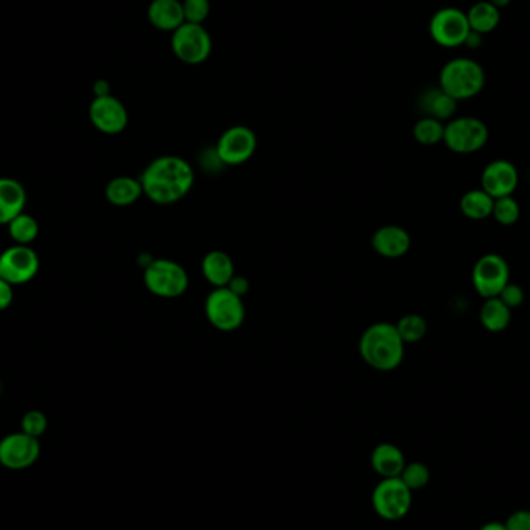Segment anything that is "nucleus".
<instances>
[{
  "label": "nucleus",
  "mask_w": 530,
  "mask_h": 530,
  "mask_svg": "<svg viewBox=\"0 0 530 530\" xmlns=\"http://www.w3.org/2000/svg\"><path fill=\"white\" fill-rule=\"evenodd\" d=\"M194 180L193 166L177 156L158 157L139 177L143 194L157 205H173L182 201L193 190Z\"/></svg>",
  "instance_id": "1"
},
{
  "label": "nucleus",
  "mask_w": 530,
  "mask_h": 530,
  "mask_svg": "<svg viewBox=\"0 0 530 530\" xmlns=\"http://www.w3.org/2000/svg\"><path fill=\"white\" fill-rule=\"evenodd\" d=\"M47 427H49V420L45 418V414L38 409L23 414L21 420V431L36 439H40V436L44 435Z\"/></svg>",
  "instance_id": "32"
},
{
  "label": "nucleus",
  "mask_w": 530,
  "mask_h": 530,
  "mask_svg": "<svg viewBox=\"0 0 530 530\" xmlns=\"http://www.w3.org/2000/svg\"><path fill=\"white\" fill-rule=\"evenodd\" d=\"M482 190L493 199L514 195L519 184V173L514 163L508 160H495L489 163L481 175Z\"/></svg>",
  "instance_id": "15"
},
{
  "label": "nucleus",
  "mask_w": 530,
  "mask_h": 530,
  "mask_svg": "<svg viewBox=\"0 0 530 530\" xmlns=\"http://www.w3.org/2000/svg\"><path fill=\"white\" fill-rule=\"evenodd\" d=\"M145 285L152 295L173 300L188 291L190 278L179 263L171 259H152L145 267Z\"/></svg>",
  "instance_id": "4"
},
{
  "label": "nucleus",
  "mask_w": 530,
  "mask_h": 530,
  "mask_svg": "<svg viewBox=\"0 0 530 530\" xmlns=\"http://www.w3.org/2000/svg\"><path fill=\"white\" fill-rule=\"evenodd\" d=\"M171 49L184 64L201 66L211 55V36L203 25L184 22L171 36Z\"/></svg>",
  "instance_id": "6"
},
{
  "label": "nucleus",
  "mask_w": 530,
  "mask_h": 530,
  "mask_svg": "<svg viewBox=\"0 0 530 530\" xmlns=\"http://www.w3.org/2000/svg\"><path fill=\"white\" fill-rule=\"evenodd\" d=\"M257 148L256 134L247 126H231L227 129L216 145L220 162L225 166H238L248 162Z\"/></svg>",
  "instance_id": "11"
},
{
  "label": "nucleus",
  "mask_w": 530,
  "mask_h": 530,
  "mask_svg": "<svg viewBox=\"0 0 530 530\" xmlns=\"http://www.w3.org/2000/svg\"><path fill=\"white\" fill-rule=\"evenodd\" d=\"M519 214H521V208H519V203L514 195L495 199L491 216L497 219L498 223H501L504 227L514 225L518 220Z\"/></svg>",
  "instance_id": "29"
},
{
  "label": "nucleus",
  "mask_w": 530,
  "mask_h": 530,
  "mask_svg": "<svg viewBox=\"0 0 530 530\" xmlns=\"http://www.w3.org/2000/svg\"><path fill=\"white\" fill-rule=\"evenodd\" d=\"M358 352L364 363L382 373H390L402 364L405 357V341L397 330L396 324H371L358 343Z\"/></svg>",
  "instance_id": "2"
},
{
  "label": "nucleus",
  "mask_w": 530,
  "mask_h": 530,
  "mask_svg": "<svg viewBox=\"0 0 530 530\" xmlns=\"http://www.w3.org/2000/svg\"><path fill=\"white\" fill-rule=\"evenodd\" d=\"M148 19L157 30L174 33L184 23L182 0H152L148 8Z\"/></svg>",
  "instance_id": "18"
},
{
  "label": "nucleus",
  "mask_w": 530,
  "mask_h": 530,
  "mask_svg": "<svg viewBox=\"0 0 530 530\" xmlns=\"http://www.w3.org/2000/svg\"><path fill=\"white\" fill-rule=\"evenodd\" d=\"M229 291L235 292L236 295L244 296L248 292L250 283L247 281L246 276H236L229 281V284L227 285Z\"/></svg>",
  "instance_id": "36"
},
{
  "label": "nucleus",
  "mask_w": 530,
  "mask_h": 530,
  "mask_svg": "<svg viewBox=\"0 0 530 530\" xmlns=\"http://www.w3.org/2000/svg\"><path fill=\"white\" fill-rule=\"evenodd\" d=\"M371 244L380 256L397 259L407 255L411 247V236L399 225H385L375 231Z\"/></svg>",
  "instance_id": "16"
},
{
  "label": "nucleus",
  "mask_w": 530,
  "mask_h": 530,
  "mask_svg": "<svg viewBox=\"0 0 530 530\" xmlns=\"http://www.w3.org/2000/svg\"><path fill=\"white\" fill-rule=\"evenodd\" d=\"M439 87L458 103L472 100L486 87V72L474 59L454 58L442 67Z\"/></svg>",
  "instance_id": "3"
},
{
  "label": "nucleus",
  "mask_w": 530,
  "mask_h": 530,
  "mask_svg": "<svg viewBox=\"0 0 530 530\" xmlns=\"http://www.w3.org/2000/svg\"><path fill=\"white\" fill-rule=\"evenodd\" d=\"M40 257L28 246L10 247L0 255V278L10 284H23L36 276Z\"/></svg>",
  "instance_id": "13"
},
{
  "label": "nucleus",
  "mask_w": 530,
  "mask_h": 530,
  "mask_svg": "<svg viewBox=\"0 0 530 530\" xmlns=\"http://www.w3.org/2000/svg\"><path fill=\"white\" fill-rule=\"evenodd\" d=\"M498 298L512 310V309H517V307L521 306L525 302V291L518 284L508 283L502 289L501 293L498 295Z\"/></svg>",
  "instance_id": "33"
},
{
  "label": "nucleus",
  "mask_w": 530,
  "mask_h": 530,
  "mask_svg": "<svg viewBox=\"0 0 530 530\" xmlns=\"http://www.w3.org/2000/svg\"><path fill=\"white\" fill-rule=\"evenodd\" d=\"M418 109L424 113V117L435 118L442 123H448L458 111V101L437 85L422 92V95L418 96Z\"/></svg>",
  "instance_id": "17"
},
{
  "label": "nucleus",
  "mask_w": 530,
  "mask_h": 530,
  "mask_svg": "<svg viewBox=\"0 0 530 530\" xmlns=\"http://www.w3.org/2000/svg\"><path fill=\"white\" fill-rule=\"evenodd\" d=\"M396 328L405 345L418 343L427 335V329H428L424 317H420L418 313H408L399 319Z\"/></svg>",
  "instance_id": "28"
},
{
  "label": "nucleus",
  "mask_w": 530,
  "mask_h": 530,
  "mask_svg": "<svg viewBox=\"0 0 530 530\" xmlns=\"http://www.w3.org/2000/svg\"><path fill=\"white\" fill-rule=\"evenodd\" d=\"M428 28L431 40L444 49L461 47L472 31L467 13L456 6H445L437 10L431 17Z\"/></svg>",
  "instance_id": "9"
},
{
  "label": "nucleus",
  "mask_w": 530,
  "mask_h": 530,
  "mask_svg": "<svg viewBox=\"0 0 530 530\" xmlns=\"http://www.w3.org/2000/svg\"><path fill=\"white\" fill-rule=\"evenodd\" d=\"M490 4L497 6L498 10H501V8H506V6L510 5L512 4V0H489Z\"/></svg>",
  "instance_id": "40"
},
{
  "label": "nucleus",
  "mask_w": 530,
  "mask_h": 530,
  "mask_svg": "<svg viewBox=\"0 0 530 530\" xmlns=\"http://www.w3.org/2000/svg\"><path fill=\"white\" fill-rule=\"evenodd\" d=\"M182 5H184V22L203 25L211 12L210 0H182Z\"/></svg>",
  "instance_id": "31"
},
{
  "label": "nucleus",
  "mask_w": 530,
  "mask_h": 530,
  "mask_svg": "<svg viewBox=\"0 0 530 530\" xmlns=\"http://www.w3.org/2000/svg\"><path fill=\"white\" fill-rule=\"evenodd\" d=\"M27 193L22 184L14 179H0V223L12 222L23 212Z\"/></svg>",
  "instance_id": "21"
},
{
  "label": "nucleus",
  "mask_w": 530,
  "mask_h": 530,
  "mask_svg": "<svg viewBox=\"0 0 530 530\" xmlns=\"http://www.w3.org/2000/svg\"><path fill=\"white\" fill-rule=\"evenodd\" d=\"M202 274L214 289L227 287L229 281L235 278V264L229 253L212 250L202 259Z\"/></svg>",
  "instance_id": "20"
},
{
  "label": "nucleus",
  "mask_w": 530,
  "mask_h": 530,
  "mask_svg": "<svg viewBox=\"0 0 530 530\" xmlns=\"http://www.w3.org/2000/svg\"><path fill=\"white\" fill-rule=\"evenodd\" d=\"M371 465L382 480H386L399 478L407 465V461L399 446L394 444H380L373 450Z\"/></svg>",
  "instance_id": "19"
},
{
  "label": "nucleus",
  "mask_w": 530,
  "mask_h": 530,
  "mask_svg": "<svg viewBox=\"0 0 530 530\" xmlns=\"http://www.w3.org/2000/svg\"><path fill=\"white\" fill-rule=\"evenodd\" d=\"M467 13L470 28L476 33L489 34L501 22V10L490 4L489 0H482L474 4Z\"/></svg>",
  "instance_id": "23"
},
{
  "label": "nucleus",
  "mask_w": 530,
  "mask_h": 530,
  "mask_svg": "<svg viewBox=\"0 0 530 530\" xmlns=\"http://www.w3.org/2000/svg\"><path fill=\"white\" fill-rule=\"evenodd\" d=\"M40 454V439L23 431L12 433L0 441V465L8 470H25L31 467Z\"/></svg>",
  "instance_id": "12"
},
{
  "label": "nucleus",
  "mask_w": 530,
  "mask_h": 530,
  "mask_svg": "<svg viewBox=\"0 0 530 530\" xmlns=\"http://www.w3.org/2000/svg\"><path fill=\"white\" fill-rule=\"evenodd\" d=\"M445 124L435 118L424 117L414 124L413 135L418 143L424 146H435L444 141Z\"/></svg>",
  "instance_id": "26"
},
{
  "label": "nucleus",
  "mask_w": 530,
  "mask_h": 530,
  "mask_svg": "<svg viewBox=\"0 0 530 530\" xmlns=\"http://www.w3.org/2000/svg\"><path fill=\"white\" fill-rule=\"evenodd\" d=\"M0 392H2V385H0Z\"/></svg>",
  "instance_id": "41"
},
{
  "label": "nucleus",
  "mask_w": 530,
  "mask_h": 530,
  "mask_svg": "<svg viewBox=\"0 0 530 530\" xmlns=\"http://www.w3.org/2000/svg\"><path fill=\"white\" fill-rule=\"evenodd\" d=\"M489 141L487 124L476 117L453 118L445 124L444 141L446 148L456 154H473L482 149Z\"/></svg>",
  "instance_id": "7"
},
{
  "label": "nucleus",
  "mask_w": 530,
  "mask_h": 530,
  "mask_svg": "<svg viewBox=\"0 0 530 530\" xmlns=\"http://www.w3.org/2000/svg\"><path fill=\"white\" fill-rule=\"evenodd\" d=\"M92 124L100 132L117 135L123 132L129 123V113L123 103L115 96H96L89 109Z\"/></svg>",
  "instance_id": "14"
},
{
  "label": "nucleus",
  "mask_w": 530,
  "mask_h": 530,
  "mask_svg": "<svg viewBox=\"0 0 530 530\" xmlns=\"http://www.w3.org/2000/svg\"><path fill=\"white\" fill-rule=\"evenodd\" d=\"M482 42H484V36H482V34L476 33V31L472 30V31L469 33V36H467V40H465V42H463V45H465V47H469V49H473V50H476V49H480L481 45H482Z\"/></svg>",
  "instance_id": "37"
},
{
  "label": "nucleus",
  "mask_w": 530,
  "mask_h": 530,
  "mask_svg": "<svg viewBox=\"0 0 530 530\" xmlns=\"http://www.w3.org/2000/svg\"><path fill=\"white\" fill-rule=\"evenodd\" d=\"M504 526L508 530H530V510H517L508 517Z\"/></svg>",
  "instance_id": "34"
},
{
  "label": "nucleus",
  "mask_w": 530,
  "mask_h": 530,
  "mask_svg": "<svg viewBox=\"0 0 530 530\" xmlns=\"http://www.w3.org/2000/svg\"><path fill=\"white\" fill-rule=\"evenodd\" d=\"M205 315L212 328L220 332H235L246 321V306L242 296L229 287H219L207 296Z\"/></svg>",
  "instance_id": "5"
},
{
  "label": "nucleus",
  "mask_w": 530,
  "mask_h": 530,
  "mask_svg": "<svg viewBox=\"0 0 530 530\" xmlns=\"http://www.w3.org/2000/svg\"><path fill=\"white\" fill-rule=\"evenodd\" d=\"M480 319L489 332L499 334L502 330L508 329L512 319V310L495 296L486 300L481 307Z\"/></svg>",
  "instance_id": "24"
},
{
  "label": "nucleus",
  "mask_w": 530,
  "mask_h": 530,
  "mask_svg": "<svg viewBox=\"0 0 530 530\" xmlns=\"http://www.w3.org/2000/svg\"><path fill=\"white\" fill-rule=\"evenodd\" d=\"M493 205L495 199L487 194L482 188L467 191L461 199V211L470 220H484L490 218Z\"/></svg>",
  "instance_id": "25"
},
{
  "label": "nucleus",
  "mask_w": 530,
  "mask_h": 530,
  "mask_svg": "<svg viewBox=\"0 0 530 530\" xmlns=\"http://www.w3.org/2000/svg\"><path fill=\"white\" fill-rule=\"evenodd\" d=\"M13 302V285L0 278V310L10 307Z\"/></svg>",
  "instance_id": "35"
},
{
  "label": "nucleus",
  "mask_w": 530,
  "mask_h": 530,
  "mask_svg": "<svg viewBox=\"0 0 530 530\" xmlns=\"http://www.w3.org/2000/svg\"><path fill=\"white\" fill-rule=\"evenodd\" d=\"M409 490H420L430 482V469L422 463H411L405 465L402 474L399 476Z\"/></svg>",
  "instance_id": "30"
},
{
  "label": "nucleus",
  "mask_w": 530,
  "mask_h": 530,
  "mask_svg": "<svg viewBox=\"0 0 530 530\" xmlns=\"http://www.w3.org/2000/svg\"><path fill=\"white\" fill-rule=\"evenodd\" d=\"M143 194L141 182L134 177H117L107 184L106 197L115 207H129Z\"/></svg>",
  "instance_id": "22"
},
{
  "label": "nucleus",
  "mask_w": 530,
  "mask_h": 530,
  "mask_svg": "<svg viewBox=\"0 0 530 530\" xmlns=\"http://www.w3.org/2000/svg\"><path fill=\"white\" fill-rule=\"evenodd\" d=\"M474 291L484 300L495 298L510 283V267L498 253H487L474 264L472 272Z\"/></svg>",
  "instance_id": "10"
},
{
  "label": "nucleus",
  "mask_w": 530,
  "mask_h": 530,
  "mask_svg": "<svg viewBox=\"0 0 530 530\" xmlns=\"http://www.w3.org/2000/svg\"><path fill=\"white\" fill-rule=\"evenodd\" d=\"M94 92H95V98L96 96L111 95V87H109V83L104 81V79H98V81L95 83V85H94Z\"/></svg>",
  "instance_id": "38"
},
{
  "label": "nucleus",
  "mask_w": 530,
  "mask_h": 530,
  "mask_svg": "<svg viewBox=\"0 0 530 530\" xmlns=\"http://www.w3.org/2000/svg\"><path fill=\"white\" fill-rule=\"evenodd\" d=\"M413 504V491L400 478L380 481L373 491V508L380 518L399 521L405 518Z\"/></svg>",
  "instance_id": "8"
},
{
  "label": "nucleus",
  "mask_w": 530,
  "mask_h": 530,
  "mask_svg": "<svg viewBox=\"0 0 530 530\" xmlns=\"http://www.w3.org/2000/svg\"><path fill=\"white\" fill-rule=\"evenodd\" d=\"M8 231H10L13 239L16 240V244L28 246L38 238L40 225L36 222V219L21 212L19 216L13 219L12 222L8 223Z\"/></svg>",
  "instance_id": "27"
},
{
  "label": "nucleus",
  "mask_w": 530,
  "mask_h": 530,
  "mask_svg": "<svg viewBox=\"0 0 530 530\" xmlns=\"http://www.w3.org/2000/svg\"><path fill=\"white\" fill-rule=\"evenodd\" d=\"M480 530H508L504 523H498V521H491L487 525L482 526Z\"/></svg>",
  "instance_id": "39"
}]
</instances>
